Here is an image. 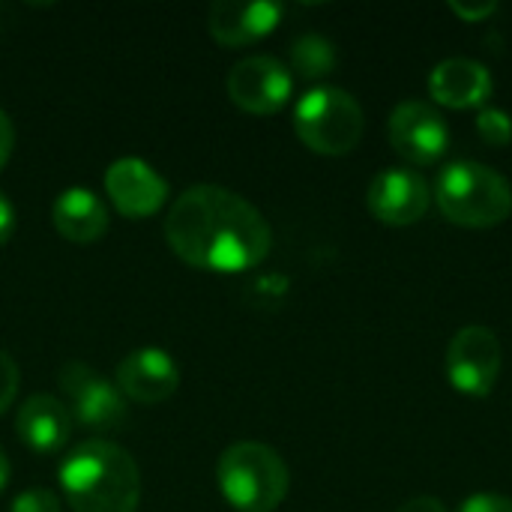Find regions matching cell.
<instances>
[{"label": "cell", "instance_id": "10", "mask_svg": "<svg viewBox=\"0 0 512 512\" xmlns=\"http://www.w3.org/2000/svg\"><path fill=\"white\" fill-rule=\"evenodd\" d=\"M432 204V189L426 177L414 168H384L375 174L366 192L369 213L384 225H414L426 216Z\"/></svg>", "mask_w": 512, "mask_h": 512}, {"label": "cell", "instance_id": "26", "mask_svg": "<svg viewBox=\"0 0 512 512\" xmlns=\"http://www.w3.org/2000/svg\"><path fill=\"white\" fill-rule=\"evenodd\" d=\"M9 474H12L9 459H6V453L0 450V492H3V489H6V483H9Z\"/></svg>", "mask_w": 512, "mask_h": 512}, {"label": "cell", "instance_id": "4", "mask_svg": "<svg viewBox=\"0 0 512 512\" xmlns=\"http://www.w3.org/2000/svg\"><path fill=\"white\" fill-rule=\"evenodd\" d=\"M216 483L234 510L273 512L291 489V474L273 447L240 441L219 456Z\"/></svg>", "mask_w": 512, "mask_h": 512}, {"label": "cell", "instance_id": "5", "mask_svg": "<svg viewBox=\"0 0 512 512\" xmlns=\"http://www.w3.org/2000/svg\"><path fill=\"white\" fill-rule=\"evenodd\" d=\"M366 129V117L360 102L339 87H312L300 96L294 108V132L297 138L321 156H345L351 153Z\"/></svg>", "mask_w": 512, "mask_h": 512}, {"label": "cell", "instance_id": "23", "mask_svg": "<svg viewBox=\"0 0 512 512\" xmlns=\"http://www.w3.org/2000/svg\"><path fill=\"white\" fill-rule=\"evenodd\" d=\"M12 147H15V126H12V117L0 108V171L6 168L12 156Z\"/></svg>", "mask_w": 512, "mask_h": 512}, {"label": "cell", "instance_id": "2", "mask_svg": "<svg viewBox=\"0 0 512 512\" xmlns=\"http://www.w3.org/2000/svg\"><path fill=\"white\" fill-rule=\"evenodd\" d=\"M60 489L72 512H135L141 504V471L123 447L93 438L63 459Z\"/></svg>", "mask_w": 512, "mask_h": 512}, {"label": "cell", "instance_id": "8", "mask_svg": "<svg viewBox=\"0 0 512 512\" xmlns=\"http://www.w3.org/2000/svg\"><path fill=\"white\" fill-rule=\"evenodd\" d=\"M225 87L240 111L255 117H270L288 105L294 93V78L282 60L270 54H252L231 66Z\"/></svg>", "mask_w": 512, "mask_h": 512}, {"label": "cell", "instance_id": "21", "mask_svg": "<svg viewBox=\"0 0 512 512\" xmlns=\"http://www.w3.org/2000/svg\"><path fill=\"white\" fill-rule=\"evenodd\" d=\"M459 512H512V498L492 495V492H480V495L465 498Z\"/></svg>", "mask_w": 512, "mask_h": 512}, {"label": "cell", "instance_id": "16", "mask_svg": "<svg viewBox=\"0 0 512 512\" xmlns=\"http://www.w3.org/2000/svg\"><path fill=\"white\" fill-rule=\"evenodd\" d=\"M51 222L63 240L90 246L105 237L111 216H108L105 201L96 192H90L87 186H69L54 198Z\"/></svg>", "mask_w": 512, "mask_h": 512}, {"label": "cell", "instance_id": "24", "mask_svg": "<svg viewBox=\"0 0 512 512\" xmlns=\"http://www.w3.org/2000/svg\"><path fill=\"white\" fill-rule=\"evenodd\" d=\"M15 234V207L12 201L0 192V246H6Z\"/></svg>", "mask_w": 512, "mask_h": 512}, {"label": "cell", "instance_id": "20", "mask_svg": "<svg viewBox=\"0 0 512 512\" xmlns=\"http://www.w3.org/2000/svg\"><path fill=\"white\" fill-rule=\"evenodd\" d=\"M9 512H60V498L48 489H27L12 501Z\"/></svg>", "mask_w": 512, "mask_h": 512}, {"label": "cell", "instance_id": "22", "mask_svg": "<svg viewBox=\"0 0 512 512\" xmlns=\"http://www.w3.org/2000/svg\"><path fill=\"white\" fill-rule=\"evenodd\" d=\"M450 9L462 18V21H486L489 15H495L498 12V3L495 0H486V3H459V0H453L450 3Z\"/></svg>", "mask_w": 512, "mask_h": 512}, {"label": "cell", "instance_id": "19", "mask_svg": "<svg viewBox=\"0 0 512 512\" xmlns=\"http://www.w3.org/2000/svg\"><path fill=\"white\" fill-rule=\"evenodd\" d=\"M18 384H21L18 363L0 348V417L12 408V402L18 396Z\"/></svg>", "mask_w": 512, "mask_h": 512}, {"label": "cell", "instance_id": "11", "mask_svg": "<svg viewBox=\"0 0 512 512\" xmlns=\"http://www.w3.org/2000/svg\"><path fill=\"white\" fill-rule=\"evenodd\" d=\"M105 192L126 219H150L168 201V180L144 159L123 156L105 171Z\"/></svg>", "mask_w": 512, "mask_h": 512}, {"label": "cell", "instance_id": "3", "mask_svg": "<svg viewBox=\"0 0 512 512\" xmlns=\"http://www.w3.org/2000/svg\"><path fill=\"white\" fill-rule=\"evenodd\" d=\"M441 213L462 228H495L512 213V189L504 174L483 162H453L435 180Z\"/></svg>", "mask_w": 512, "mask_h": 512}, {"label": "cell", "instance_id": "6", "mask_svg": "<svg viewBox=\"0 0 512 512\" xmlns=\"http://www.w3.org/2000/svg\"><path fill=\"white\" fill-rule=\"evenodd\" d=\"M501 363H504V351L495 330L483 324H468L450 339L444 369L450 384L462 396L486 399L501 378Z\"/></svg>", "mask_w": 512, "mask_h": 512}, {"label": "cell", "instance_id": "15", "mask_svg": "<svg viewBox=\"0 0 512 512\" xmlns=\"http://www.w3.org/2000/svg\"><path fill=\"white\" fill-rule=\"evenodd\" d=\"M15 432L21 444L39 456H51L66 447L72 432V417L63 405V399L36 393L24 399V405L15 414Z\"/></svg>", "mask_w": 512, "mask_h": 512}, {"label": "cell", "instance_id": "17", "mask_svg": "<svg viewBox=\"0 0 512 512\" xmlns=\"http://www.w3.org/2000/svg\"><path fill=\"white\" fill-rule=\"evenodd\" d=\"M339 57L330 39L318 36V33H306L300 39H294L291 45V72H297L306 81H321L336 69Z\"/></svg>", "mask_w": 512, "mask_h": 512}, {"label": "cell", "instance_id": "14", "mask_svg": "<svg viewBox=\"0 0 512 512\" xmlns=\"http://www.w3.org/2000/svg\"><path fill=\"white\" fill-rule=\"evenodd\" d=\"M492 90H495L492 72L471 57H447L429 75V96L453 111L486 105Z\"/></svg>", "mask_w": 512, "mask_h": 512}, {"label": "cell", "instance_id": "7", "mask_svg": "<svg viewBox=\"0 0 512 512\" xmlns=\"http://www.w3.org/2000/svg\"><path fill=\"white\" fill-rule=\"evenodd\" d=\"M69 417L90 432H111L126 420V402L108 378L81 360H69L57 375Z\"/></svg>", "mask_w": 512, "mask_h": 512}, {"label": "cell", "instance_id": "25", "mask_svg": "<svg viewBox=\"0 0 512 512\" xmlns=\"http://www.w3.org/2000/svg\"><path fill=\"white\" fill-rule=\"evenodd\" d=\"M396 512H447V507L438 498H432V495H420V498L405 501Z\"/></svg>", "mask_w": 512, "mask_h": 512}, {"label": "cell", "instance_id": "12", "mask_svg": "<svg viewBox=\"0 0 512 512\" xmlns=\"http://www.w3.org/2000/svg\"><path fill=\"white\" fill-rule=\"evenodd\" d=\"M120 396L135 405H162L180 387V369L162 348H138L126 354L114 372Z\"/></svg>", "mask_w": 512, "mask_h": 512}, {"label": "cell", "instance_id": "1", "mask_svg": "<svg viewBox=\"0 0 512 512\" xmlns=\"http://www.w3.org/2000/svg\"><path fill=\"white\" fill-rule=\"evenodd\" d=\"M171 252L210 273H243L258 267L273 246L270 222L243 195L201 183L189 186L165 216Z\"/></svg>", "mask_w": 512, "mask_h": 512}, {"label": "cell", "instance_id": "13", "mask_svg": "<svg viewBox=\"0 0 512 512\" xmlns=\"http://www.w3.org/2000/svg\"><path fill=\"white\" fill-rule=\"evenodd\" d=\"M282 6L267 0H219L207 9V30L225 48L252 45L276 30Z\"/></svg>", "mask_w": 512, "mask_h": 512}, {"label": "cell", "instance_id": "18", "mask_svg": "<svg viewBox=\"0 0 512 512\" xmlns=\"http://www.w3.org/2000/svg\"><path fill=\"white\" fill-rule=\"evenodd\" d=\"M477 135L489 147H507L512 141V117L504 108H483L477 114Z\"/></svg>", "mask_w": 512, "mask_h": 512}, {"label": "cell", "instance_id": "9", "mask_svg": "<svg viewBox=\"0 0 512 512\" xmlns=\"http://www.w3.org/2000/svg\"><path fill=\"white\" fill-rule=\"evenodd\" d=\"M387 135L408 165H435L450 147V129L441 111L420 99H405L390 111Z\"/></svg>", "mask_w": 512, "mask_h": 512}]
</instances>
